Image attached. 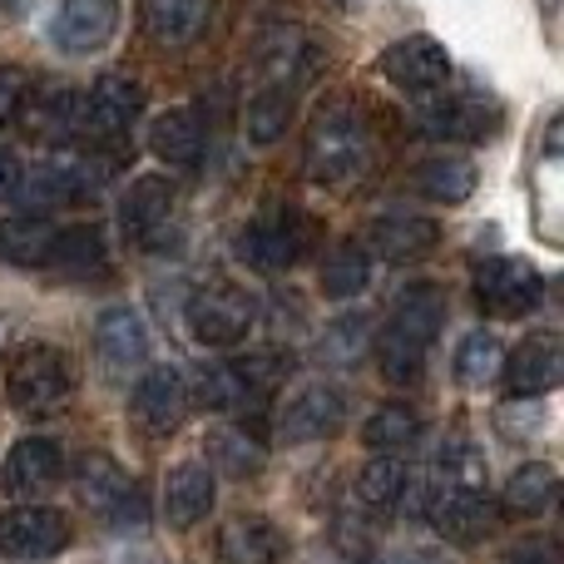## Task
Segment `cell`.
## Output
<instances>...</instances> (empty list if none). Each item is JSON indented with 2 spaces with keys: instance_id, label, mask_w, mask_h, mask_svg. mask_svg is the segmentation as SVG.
Wrapping results in <instances>:
<instances>
[{
  "instance_id": "74e56055",
  "label": "cell",
  "mask_w": 564,
  "mask_h": 564,
  "mask_svg": "<svg viewBox=\"0 0 564 564\" xmlns=\"http://www.w3.org/2000/svg\"><path fill=\"white\" fill-rule=\"evenodd\" d=\"M25 99H30V75L20 65H0V124H10L25 109Z\"/></svg>"
},
{
  "instance_id": "ffe728a7",
  "label": "cell",
  "mask_w": 564,
  "mask_h": 564,
  "mask_svg": "<svg viewBox=\"0 0 564 564\" xmlns=\"http://www.w3.org/2000/svg\"><path fill=\"white\" fill-rule=\"evenodd\" d=\"M45 268L59 278H99L109 268V248H105V234L89 224H75V228H55L50 238V253H45Z\"/></svg>"
},
{
  "instance_id": "4fadbf2b",
  "label": "cell",
  "mask_w": 564,
  "mask_h": 564,
  "mask_svg": "<svg viewBox=\"0 0 564 564\" xmlns=\"http://www.w3.org/2000/svg\"><path fill=\"white\" fill-rule=\"evenodd\" d=\"M95 357L109 377H129L149 357V327L134 307H109L95 327Z\"/></svg>"
},
{
  "instance_id": "f1b7e54d",
  "label": "cell",
  "mask_w": 564,
  "mask_h": 564,
  "mask_svg": "<svg viewBox=\"0 0 564 564\" xmlns=\"http://www.w3.org/2000/svg\"><path fill=\"white\" fill-rule=\"evenodd\" d=\"M50 238H55V224H50V218H40V214L6 218V224H0V258H6V263H20V268H45Z\"/></svg>"
},
{
  "instance_id": "44dd1931",
  "label": "cell",
  "mask_w": 564,
  "mask_h": 564,
  "mask_svg": "<svg viewBox=\"0 0 564 564\" xmlns=\"http://www.w3.org/2000/svg\"><path fill=\"white\" fill-rule=\"evenodd\" d=\"M149 149L169 169H194L204 159V119L194 109H164L149 124Z\"/></svg>"
},
{
  "instance_id": "2e32d148",
  "label": "cell",
  "mask_w": 564,
  "mask_h": 564,
  "mask_svg": "<svg viewBox=\"0 0 564 564\" xmlns=\"http://www.w3.org/2000/svg\"><path fill=\"white\" fill-rule=\"evenodd\" d=\"M214 490L218 480L204 460H178L164 480V520L174 530H194L208 516V506H214Z\"/></svg>"
},
{
  "instance_id": "ab89813d",
  "label": "cell",
  "mask_w": 564,
  "mask_h": 564,
  "mask_svg": "<svg viewBox=\"0 0 564 564\" xmlns=\"http://www.w3.org/2000/svg\"><path fill=\"white\" fill-rule=\"evenodd\" d=\"M15 184H20V164H15L10 149H0V194H10Z\"/></svg>"
},
{
  "instance_id": "30bf717a",
  "label": "cell",
  "mask_w": 564,
  "mask_h": 564,
  "mask_svg": "<svg viewBox=\"0 0 564 564\" xmlns=\"http://www.w3.org/2000/svg\"><path fill=\"white\" fill-rule=\"evenodd\" d=\"M302 248H307V228H302L297 214H268L238 234V258H243L248 268H258V273H282V268H292L302 258Z\"/></svg>"
},
{
  "instance_id": "484cf974",
  "label": "cell",
  "mask_w": 564,
  "mask_h": 564,
  "mask_svg": "<svg viewBox=\"0 0 564 564\" xmlns=\"http://www.w3.org/2000/svg\"><path fill=\"white\" fill-rule=\"evenodd\" d=\"M506 510L516 520H535V516H545L550 506L560 500V470L550 466V460H530V466H520L516 476L506 480Z\"/></svg>"
},
{
  "instance_id": "e575fe53",
  "label": "cell",
  "mask_w": 564,
  "mask_h": 564,
  "mask_svg": "<svg viewBox=\"0 0 564 564\" xmlns=\"http://www.w3.org/2000/svg\"><path fill=\"white\" fill-rule=\"evenodd\" d=\"M194 401L204 411H238L248 401V387L243 377L234 371V361H214V367L198 371V387H194Z\"/></svg>"
},
{
  "instance_id": "e0dca14e",
  "label": "cell",
  "mask_w": 564,
  "mask_h": 564,
  "mask_svg": "<svg viewBox=\"0 0 564 564\" xmlns=\"http://www.w3.org/2000/svg\"><path fill=\"white\" fill-rule=\"evenodd\" d=\"M169 214H174V184L159 174H144L129 184L124 204H119V228H124L129 243H149L169 224Z\"/></svg>"
},
{
  "instance_id": "7a4b0ae2",
  "label": "cell",
  "mask_w": 564,
  "mask_h": 564,
  "mask_svg": "<svg viewBox=\"0 0 564 564\" xmlns=\"http://www.w3.org/2000/svg\"><path fill=\"white\" fill-rule=\"evenodd\" d=\"M361 164H367V124L347 105L322 109L307 129V149H302L307 178L322 188H337L347 178H357Z\"/></svg>"
},
{
  "instance_id": "8fae6325",
  "label": "cell",
  "mask_w": 564,
  "mask_h": 564,
  "mask_svg": "<svg viewBox=\"0 0 564 564\" xmlns=\"http://www.w3.org/2000/svg\"><path fill=\"white\" fill-rule=\"evenodd\" d=\"M426 520L451 545H476V540L490 535V500L480 486H451V480H441V490L426 506Z\"/></svg>"
},
{
  "instance_id": "83f0119b",
  "label": "cell",
  "mask_w": 564,
  "mask_h": 564,
  "mask_svg": "<svg viewBox=\"0 0 564 564\" xmlns=\"http://www.w3.org/2000/svg\"><path fill=\"white\" fill-rule=\"evenodd\" d=\"M204 451H208V470H224L234 480L263 470V441L248 436V426H214Z\"/></svg>"
},
{
  "instance_id": "4dcf8cb0",
  "label": "cell",
  "mask_w": 564,
  "mask_h": 564,
  "mask_svg": "<svg viewBox=\"0 0 564 564\" xmlns=\"http://www.w3.org/2000/svg\"><path fill=\"white\" fill-rule=\"evenodd\" d=\"M421 431V416L406 406V401H387V406H377L367 416V426H361V441H367L371 451H381V456H391V451L411 446Z\"/></svg>"
},
{
  "instance_id": "cb8c5ba5",
  "label": "cell",
  "mask_w": 564,
  "mask_h": 564,
  "mask_svg": "<svg viewBox=\"0 0 564 564\" xmlns=\"http://www.w3.org/2000/svg\"><path fill=\"white\" fill-rule=\"evenodd\" d=\"M421 134L431 139H466V144H480L500 129V109H486L476 99H456V105H436V109H421Z\"/></svg>"
},
{
  "instance_id": "ac0fdd59",
  "label": "cell",
  "mask_w": 564,
  "mask_h": 564,
  "mask_svg": "<svg viewBox=\"0 0 564 564\" xmlns=\"http://www.w3.org/2000/svg\"><path fill=\"white\" fill-rule=\"evenodd\" d=\"M65 470V451L50 436H25L20 446H10L6 460V496H40L50 490Z\"/></svg>"
},
{
  "instance_id": "277c9868",
  "label": "cell",
  "mask_w": 564,
  "mask_h": 564,
  "mask_svg": "<svg viewBox=\"0 0 564 564\" xmlns=\"http://www.w3.org/2000/svg\"><path fill=\"white\" fill-rule=\"evenodd\" d=\"M258 322L253 292H243L238 282H208L188 297V332L204 347H238Z\"/></svg>"
},
{
  "instance_id": "60d3db41",
  "label": "cell",
  "mask_w": 564,
  "mask_h": 564,
  "mask_svg": "<svg viewBox=\"0 0 564 564\" xmlns=\"http://www.w3.org/2000/svg\"><path fill=\"white\" fill-rule=\"evenodd\" d=\"M337 6H347V10H351V6H361V0H337Z\"/></svg>"
},
{
  "instance_id": "52a82bcc",
  "label": "cell",
  "mask_w": 564,
  "mask_h": 564,
  "mask_svg": "<svg viewBox=\"0 0 564 564\" xmlns=\"http://www.w3.org/2000/svg\"><path fill=\"white\" fill-rule=\"evenodd\" d=\"M69 545V520L50 506H15L0 516V555L20 564L55 560Z\"/></svg>"
},
{
  "instance_id": "7402d4cb",
  "label": "cell",
  "mask_w": 564,
  "mask_h": 564,
  "mask_svg": "<svg viewBox=\"0 0 564 564\" xmlns=\"http://www.w3.org/2000/svg\"><path fill=\"white\" fill-rule=\"evenodd\" d=\"M282 535L263 516H238L218 530V564H278Z\"/></svg>"
},
{
  "instance_id": "d4e9b609",
  "label": "cell",
  "mask_w": 564,
  "mask_h": 564,
  "mask_svg": "<svg viewBox=\"0 0 564 564\" xmlns=\"http://www.w3.org/2000/svg\"><path fill=\"white\" fill-rule=\"evenodd\" d=\"M75 490H79V500H85L89 510L109 516V510H115L119 500L134 490V480L124 476V466H119L115 456H105V451H89V456H79V466H75Z\"/></svg>"
},
{
  "instance_id": "1f68e13d",
  "label": "cell",
  "mask_w": 564,
  "mask_h": 564,
  "mask_svg": "<svg viewBox=\"0 0 564 564\" xmlns=\"http://www.w3.org/2000/svg\"><path fill=\"white\" fill-rule=\"evenodd\" d=\"M371 282V253L361 243H337L322 263V292L327 297H357Z\"/></svg>"
},
{
  "instance_id": "4316f807",
  "label": "cell",
  "mask_w": 564,
  "mask_h": 564,
  "mask_svg": "<svg viewBox=\"0 0 564 564\" xmlns=\"http://www.w3.org/2000/svg\"><path fill=\"white\" fill-rule=\"evenodd\" d=\"M139 10H144V30L159 45H188L208 20V0H139Z\"/></svg>"
},
{
  "instance_id": "d6a6232c",
  "label": "cell",
  "mask_w": 564,
  "mask_h": 564,
  "mask_svg": "<svg viewBox=\"0 0 564 564\" xmlns=\"http://www.w3.org/2000/svg\"><path fill=\"white\" fill-rule=\"evenodd\" d=\"M401 490H406V466H401L397 456H377V460H367V466L357 470V500H361V510L397 506Z\"/></svg>"
},
{
  "instance_id": "f546056e",
  "label": "cell",
  "mask_w": 564,
  "mask_h": 564,
  "mask_svg": "<svg viewBox=\"0 0 564 564\" xmlns=\"http://www.w3.org/2000/svg\"><path fill=\"white\" fill-rule=\"evenodd\" d=\"M500 367H506V351H500V341L490 332H470L456 347V381L466 391H486L500 377Z\"/></svg>"
},
{
  "instance_id": "7c38bea8",
  "label": "cell",
  "mask_w": 564,
  "mask_h": 564,
  "mask_svg": "<svg viewBox=\"0 0 564 564\" xmlns=\"http://www.w3.org/2000/svg\"><path fill=\"white\" fill-rule=\"evenodd\" d=\"M119 30V0H59L55 45L65 55H95Z\"/></svg>"
},
{
  "instance_id": "9c48e42d",
  "label": "cell",
  "mask_w": 564,
  "mask_h": 564,
  "mask_svg": "<svg viewBox=\"0 0 564 564\" xmlns=\"http://www.w3.org/2000/svg\"><path fill=\"white\" fill-rule=\"evenodd\" d=\"M381 75H387L397 89H406V95H431V89H441L451 79V55L441 40L406 35V40H397V45H387Z\"/></svg>"
},
{
  "instance_id": "d6986e66",
  "label": "cell",
  "mask_w": 564,
  "mask_h": 564,
  "mask_svg": "<svg viewBox=\"0 0 564 564\" xmlns=\"http://www.w3.org/2000/svg\"><path fill=\"white\" fill-rule=\"evenodd\" d=\"M367 238L387 263H416V258L436 253L441 228L431 224V218H416V214H381L377 224L367 228Z\"/></svg>"
},
{
  "instance_id": "8d00e7d4",
  "label": "cell",
  "mask_w": 564,
  "mask_h": 564,
  "mask_svg": "<svg viewBox=\"0 0 564 564\" xmlns=\"http://www.w3.org/2000/svg\"><path fill=\"white\" fill-rule=\"evenodd\" d=\"M441 480H451V486H480V456H476V446H466V441H451V446L441 451Z\"/></svg>"
},
{
  "instance_id": "5b68a950",
  "label": "cell",
  "mask_w": 564,
  "mask_h": 564,
  "mask_svg": "<svg viewBox=\"0 0 564 564\" xmlns=\"http://www.w3.org/2000/svg\"><path fill=\"white\" fill-rule=\"evenodd\" d=\"M139 105H144V89L129 75H99L89 95H79L75 105V134H85L89 144H119L134 124Z\"/></svg>"
},
{
  "instance_id": "ba28073f",
  "label": "cell",
  "mask_w": 564,
  "mask_h": 564,
  "mask_svg": "<svg viewBox=\"0 0 564 564\" xmlns=\"http://www.w3.org/2000/svg\"><path fill=\"white\" fill-rule=\"evenodd\" d=\"M184 411H188V387L174 367H149L129 391V421L144 436H174L184 426Z\"/></svg>"
},
{
  "instance_id": "9a60e30c",
  "label": "cell",
  "mask_w": 564,
  "mask_h": 564,
  "mask_svg": "<svg viewBox=\"0 0 564 564\" xmlns=\"http://www.w3.org/2000/svg\"><path fill=\"white\" fill-rule=\"evenodd\" d=\"M341 416H347V406H341L337 391L332 387H307V391H297V397L282 406L278 436L288 441V446H307V441L332 436V431L341 426Z\"/></svg>"
},
{
  "instance_id": "3957f363",
  "label": "cell",
  "mask_w": 564,
  "mask_h": 564,
  "mask_svg": "<svg viewBox=\"0 0 564 564\" xmlns=\"http://www.w3.org/2000/svg\"><path fill=\"white\" fill-rule=\"evenodd\" d=\"M75 391V371H69L65 351L59 347H45V341H30L10 357V371H6V401L25 416H50L59 411Z\"/></svg>"
},
{
  "instance_id": "603a6c76",
  "label": "cell",
  "mask_w": 564,
  "mask_h": 564,
  "mask_svg": "<svg viewBox=\"0 0 564 564\" xmlns=\"http://www.w3.org/2000/svg\"><path fill=\"white\" fill-rule=\"evenodd\" d=\"M476 164L460 154H431L421 159L416 169H411V184H416L421 198H431V204H466L470 194H476Z\"/></svg>"
},
{
  "instance_id": "8992f818",
  "label": "cell",
  "mask_w": 564,
  "mask_h": 564,
  "mask_svg": "<svg viewBox=\"0 0 564 564\" xmlns=\"http://www.w3.org/2000/svg\"><path fill=\"white\" fill-rule=\"evenodd\" d=\"M476 302L490 317H530L545 302V278L525 258H486L476 268Z\"/></svg>"
},
{
  "instance_id": "d590c367",
  "label": "cell",
  "mask_w": 564,
  "mask_h": 564,
  "mask_svg": "<svg viewBox=\"0 0 564 564\" xmlns=\"http://www.w3.org/2000/svg\"><path fill=\"white\" fill-rule=\"evenodd\" d=\"M234 371L243 377L248 397H268L282 381V371H288V357H278V351H253L248 361H234Z\"/></svg>"
},
{
  "instance_id": "6da1fadb",
  "label": "cell",
  "mask_w": 564,
  "mask_h": 564,
  "mask_svg": "<svg viewBox=\"0 0 564 564\" xmlns=\"http://www.w3.org/2000/svg\"><path fill=\"white\" fill-rule=\"evenodd\" d=\"M441 322H446V292H441L436 282H411V288L397 297V312H391V322L377 337L381 377L397 381V387L416 381L421 367H426V351H431V341H436Z\"/></svg>"
},
{
  "instance_id": "5bb4252c",
  "label": "cell",
  "mask_w": 564,
  "mask_h": 564,
  "mask_svg": "<svg viewBox=\"0 0 564 564\" xmlns=\"http://www.w3.org/2000/svg\"><path fill=\"white\" fill-rule=\"evenodd\" d=\"M500 371H506V387H510V397L516 401L545 397V391H555L560 377H564V351H560V341L550 337V332H535V337L520 341L516 357H510Z\"/></svg>"
},
{
  "instance_id": "f35d334b",
  "label": "cell",
  "mask_w": 564,
  "mask_h": 564,
  "mask_svg": "<svg viewBox=\"0 0 564 564\" xmlns=\"http://www.w3.org/2000/svg\"><path fill=\"white\" fill-rule=\"evenodd\" d=\"M506 564H560V550L550 540H525V545L510 550Z\"/></svg>"
},
{
  "instance_id": "836d02e7",
  "label": "cell",
  "mask_w": 564,
  "mask_h": 564,
  "mask_svg": "<svg viewBox=\"0 0 564 564\" xmlns=\"http://www.w3.org/2000/svg\"><path fill=\"white\" fill-rule=\"evenodd\" d=\"M292 124V95L282 85H268L248 99V139L253 144H278Z\"/></svg>"
}]
</instances>
